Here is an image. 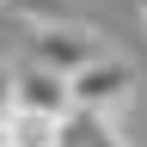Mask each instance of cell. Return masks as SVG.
Listing matches in <instances>:
<instances>
[{"label":"cell","mask_w":147,"mask_h":147,"mask_svg":"<svg viewBox=\"0 0 147 147\" xmlns=\"http://www.w3.org/2000/svg\"><path fill=\"white\" fill-rule=\"evenodd\" d=\"M141 18H147V6H141Z\"/></svg>","instance_id":"ba28073f"},{"label":"cell","mask_w":147,"mask_h":147,"mask_svg":"<svg viewBox=\"0 0 147 147\" xmlns=\"http://www.w3.org/2000/svg\"><path fill=\"white\" fill-rule=\"evenodd\" d=\"M104 43H98V31L80 25V18H61V25H37L31 31V61L37 67H49V74H80L86 61H98Z\"/></svg>","instance_id":"7a4b0ae2"},{"label":"cell","mask_w":147,"mask_h":147,"mask_svg":"<svg viewBox=\"0 0 147 147\" xmlns=\"http://www.w3.org/2000/svg\"><path fill=\"white\" fill-rule=\"evenodd\" d=\"M0 12H12V18H25V25H61V18H74L67 0H0Z\"/></svg>","instance_id":"8992f818"},{"label":"cell","mask_w":147,"mask_h":147,"mask_svg":"<svg viewBox=\"0 0 147 147\" xmlns=\"http://www.w3.org/2000/svg\"><path fill=\"white\" fill-rule=\"evenodd\" d=\"M6 117H12V67L0 61V123H6Z\"/></svg>","instance_id":"52a82bcc"},{"label":"cell","mask_w":147,"mask_h":147,"mask_svg":"<svg viewBox=\"0 0 147 147\" xmlns=\"http://www.w3.org/2000/svg\"><path fill=\"white\" fill-rule=\"evenodd\" d=\"M55 147H129L104 117H86V110H67L61 129H55Z\"/></svg>","instance_id":"277c9868"},{"label":"cell","mask_w":147,"mask_h":147,"mask_svg":"<svg viewBox=\"0 0 147 147\" xmlns=\"http://www.w3.org/2000/svg\"><path fill=\"white\" fill-rule=\"evenodd\" d=\"M135 98V67L123 61V55H98V61H86L80 74H67V104L74 110H86V117H117V110Z\"/></svg>","instance_id":"6da1fadb"},{"label":"cell","mask_w":147,"mask_h":147,"mask_svg":"<svg viewBox=\"0 0 147 147\" xmlns=\"http://www.w3.org/2000/svg\"><path fill=\"white\" fill-rule=\"evenodd\" d=\"M12 110L61 123L67 110H74V104H67V80H61V74H49V67H37V61L12 67Z\"/></svg>","instance_id":"3957f363"},{"label":"cell","mask_w":147,"mask_h":147,"mask_svg":"<svg viewBox=\"0 0 147 147\" xmlns=\"http://www.w3.org/2000/svg\"><path fill=\"white\" fill-rule=\"evenodd\" d=\"M55 129L49 117H25V110H12L6 123H0V147H55Z\"/></svg>","instance_id":"5b68a950"}]
</instances>
